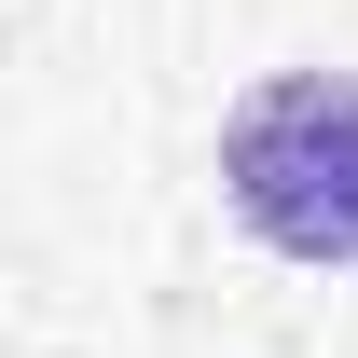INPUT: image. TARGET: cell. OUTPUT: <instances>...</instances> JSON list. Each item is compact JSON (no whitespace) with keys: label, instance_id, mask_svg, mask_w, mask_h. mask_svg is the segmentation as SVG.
I'll use <instances>...</instances> for the list:
<instances>
[{"label":"cell","instance_id":"cell-1","mask_svg":"<svg viewBox=\"0 0 358 358\" xmlns=\"http://www.w3.org/2000/svg\"><path fill=\"white\" fill-rule=\"evenodd\" d=\"M221 207L275 262H358V69H262L221 110Z\"/></svg>","mask_w":358,"mask_h":358}]
</instances>
